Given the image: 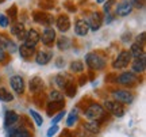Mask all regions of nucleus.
Here are the masks:
<instances>
[{
	"mask_svg": "<svg viewBox=\"0 0 146 137\" xmlns=\"http://www.w3.org/2000/svg\"><path fill=\"white\" fill-rule=\"evenodd\" d=\"M129 52H130L131 57H134V58L139 57V56H142V54H145V52H143V46L139 45V43H137V42H134L133 45H131Z\"/></svg>",
	"mask_w": 146,
	"mask_h": 137,
	"instance_id": "a878e982",
	"label": "nucleus"
},
{
	"mask_svg": "<svg viewBox=\"0 0 146 137\" xmlns=\"http://www.w3.org/2000/svg\"><path fill=\"white\" fill-rule=\"evenodd\" d=\"M18 121H19V116L16 114L15 111H12V110L5 111V114H4V128H8V126H11V125H15V124H18Z\"/></svg>",
	"mask_w": 146,
	"mask_h": 137,
	"instance_id": "412c9836",
	"label": "nucleus"
},
{
	"mask_svg": "<svg viewBox=\"0 0 146 137\" xmlns=\"http://www.w3.org/2000/svg\"><path fill=\"white\" fill-rule=\"evenodd\" d=\"M39 37H41V34L36 31L35 29H30V30L27 31L26 38H25L23 43L27 45V46H30V47H35L36 45H38V42H39Z\"/></svg>",
	"mask_w": 146,
	"mask_h": 137,
	"instance_id": "9d476101",
	"label": "nucleus"
},
{
	"mask_svg": "<svg viewBox=\"0 0 146 137\" xmlns=\"http://www.w3.org/2000/svg\"><path fill=\"white\" fill-rule=\"evenodd\" d=\"M58 130H60V128H58V125H52V126L47 129L46 132V137H54L56 134L58 133Z\"/></svg>",
	"mask_w": 146,
	"mask_h": 137,
	"instance_id": "4c0bfd02",
	"label": "nucleus"
},
{
	"mask_svg": "<svg viewBox=\"0 0 146 137\" xmlns=\"http://www.w3.org/2000/svg\"><path fill=\"white\" fill-rule=\"evenodd\" d=\"M12 100H14V95L8 90H5L4 87H0V102L8 103V102H12Z\"/></svg>",
	"mask_w": 146,
	"mask_h": 137,
	"instance_id": "bb28decb",
	"label": "nucleus"
},
{
	"mask_svg": "<svg viewBox=\"0 0 146 137\" xmlns=\"http://www.w3.org/2000/svg\"><path fill=\"white\" fill-rule=\"evenodd\" d=\"M3 1H4V0H0V3H3Z\"/></svg>",
	"mask_w": 146,
	"mask_h": 137,
	"instance_id": "49530a36",
	"label": "nucleus"
},
{
	"mask_svg": "<svg viewBox=\"0 0 146 137\" xmlns=\"http://www.w3.org/2000/svg\"><path fill=\"white\" fill-rule=\"evenodd\" d=\"M85 63L94 71H102L106 67V60L95 52H89L85 54Z\"/></svg>",
	"mask_w": 146,
	"mask_h": 137,
	"instance_id": "f03ea898",
	"label": "nucleus"
},
{
	"mask_svg": "<svg viewBox=\"0 0 146 137\" xmlns=\"http://www.w3.org/2000/svg\"><path fill=\"white\" fill-rule=\"evenodd\" d=\"M0 47L4 49V50H7V52H10V53L18 52V45H16L11 38L4 35V34H0Z\"/></svg>",
	"mask_w": 146,
	"mask_h": 137,
	"instance_id": "9b49d317",
	"label": "nucleus"
},
{
	"mask_svg": "<svg viewBox=\"0 0 146 137\" xmlns=\"http://www.w3.org/2000/svg\"><path fill=\"white\" fill-rule=\"evenodd\" d=\"M14 137H31V133L27 130L25 126H19V129L16 130V133L14 134Z\"/></svg>",
	"mask_w": 146,
	"mask_h": 137,
	"instance_id": "473e14b6",
	"label": "nucleus"
},
{
	"mask_svg": "<svg viewBox=\"0 0 146 137\" xmlns=\"http://www.w3.org/2000/svg\"><path fill=\"white\" fill-rule=\"evenodd\" d=\"M104 110H108L114 117L122 118L125 116V107L122 103L116 102V100H106L104 102Z\"/></svg>",
	"mask_w": 146,
	"mask_h": 137,
	"instance_id": "39448f33",
	"label": "nucleus"
},
{
	"mask_svg": "<svg viewBox=\"0 0 146 137\" xmlns=\"http://www.w3.org/2000/svg\"><path fill=\"white\" fill-rule=\"evenodd\" d=\"M131 68H133V72H134V74H143L146 69V56L145 54L134 58V60H133V64H131Z\"/></svg>",
	"mask_w": 146,
	"mask_h": 137,
	"instance_id": "4468645a",
	"label": "nucleus"
},
{
	"mask_svg": "<svg viewBox=\"0 0 146 137\" xmlns=\"http://www.w3.org/2000/svg\"><path fill=\"white\" fill-rule=\"evenodd\" d=\"M42 87H43V82H42L41 78L35 76V78H33V79L30 80V91L38 92V91L42 90Z\"/></svg>",
	"mask_w": 146,
	"mask_h": 137,
	"instance_id": "393cba45",
	"label": "nucleus"
},
{
	"mask_svg": "<svg viewBox=\"0 0 146 137\" xmlns=\"http://www.w3.org/2000/svg\"><path fill=\"white\" fill-rule=\"evenodd\" d=\"M11 34L16 37L19 41H25V38H26V34H27V30L25 29V25L23 23H15V25H12L10 29Z\"/></svg>",
	"mask_w": 146,
	"mask_h": 137,
	"instance_id": "f3484780",
	"label": "nucleus"
},
{
	"mask_svg": "<svg viewBox=\"0 0 146 137\" xmlns=\"http://www.w3.org/2000/svg\"><path fill=\"white\" fill-rule=\"evenodd\" d=\"M64 91H65L66 96H69V98H72V96L76 95V86H74V83H73V80H70L68 84H66V87L64 88Z\"/></svg>",
	"mask_w": 146,
	"mask_h": 137,
	"instance_id": "7c9ffc66",
	"label": "nucleus"
},
{
	"mask_svg": "<svg viewBox=\"0 0 146 137\" xmlns=\"http://www.w3.org/2000/svg\"><path fill=\"white\" fill-rule=\"evenodd\" d=\"M8 25H10L8 16L5 15V14H0V27L5 29V27H8Z\"/></svg>",
	"mask_w": 146,
	"mask_h": 137,
	"instance_id": "58836bf2",
	"label": "nucleus"
},
{
	"mask_svg": "<svg viewBox=\"0 0 146 137\" xmlns=\"http://www.w3.org/2000/svg\"><path fill=\"white\" fill-rule=\"evenodd\" d=\"M88 25H89V30L98 31L100 27H102V25H103V15H102V12H99V11L92 12V14L89 15Z\"/></svg>",
	"mask_w": 146,
	"mask_h": 137,
	"instance_id": "1a4fd4ad",
	"label": "nucleus"
},
{
	"mask_svg": "<svg viewBox=\"0 0 146 137\" xmlns=\"http://www.w3.org/2000/svg\"><path fill=\"white\" fill-rule=\"evenodd\" d=\"M56 65H57L58 68H62L64 65H65V61H64V58H61V57L58 58V60H57V63H56Z\"/></svg>",
	"mask_w": 146,
	"mask_h": 137,
	"instance_id": "79ce46f5",
	"label": "nucleus"
},
{
	"mask_svg": "<svg viewBox=\"0 0 146 137\" xmlns=\"http://www.w3.org/2000/svg\"><path fill=\"white\" fill-rule=\"evenodd\" d=\"M72 46V41L68 37H58L57 39V47L60 50H68L69 47Z\"/></svg>",
	"mask_w": 146,
	"mask_h": 137,
	"instance_id": "b1692460",
	"label": "nucleus"
},
{
	"mask_svg": "<svg viewBox=\"0 0 146 137\" xmlns=\"http://www.w3.org/2000/svg\"><path fill=\"white\" fill-rule=\"evenodd\" d=\"M33 18H34V21H35L36 23H39V25H42V26H45V27L52 26L53 22H54L53 15L47 14V12H42V11H35Z\"/></svg>",
	"mask_w": 146,
	"mask_h": 137,
	"instance_id": "0eeeda50",
	"label": "nucleus"
},
{
	"mask_svg": "<svg viewBox=\"0 0 146 137\" xmlns=\"http://www.w3.org/2000/svg\"><path fill=\"white\" fill-rule=\"evenodd\" d=\"M89 31V25H88V21L87 19H77L74 22V33L80 35V37H84L87 35Z\"/></svg>",
	"mask_w": 146,
	"mask_h": 137,
	"instance_id": "ddd939ff",
	"label": "nucleus"
},
{
	"mask_svg": "<svg viewBox=\"0 0 146 137\" xmlns=\"http://www.w3.org/2000/svg\"><path fill=\"white\" fill-rule=\"evenodd\" d=\"M116 82L122 86H127V87H131V86H134L138 82V78L135 76L134 72H123V74H120L118 76V79Z\"/></svg>",
	"mask_w": 146,
	"mask_h": 137,
	"instance_id": "6e6552de",
	"label": "nucleus"
},
{
	"mask_svg": "<svg viewBox=\"0 0 146 137\" xmlns=\"http://www.w3.org/2000/svg\"><path fill=\"white\" fill-rule=\"evenodd\" d=\"M57 39V35H56V30L53 27H45L43 31H42L41 37H39V41H42V43L45 46H52L53 43L56 42Z\"/></svg>",
	"mask_w": 146,
	"mask_h": 137,
	"instance_id": "423d86ee",
	"label": "nucleus"
},
{
	"mask_svg": "<svg viewBox=\"0 0 146 137\" xmlns=\"http://www.w3.org/2000/svg\"><path fill=\"white\" fill-rule=\"evenodd\" d=\"M116 3V0H106L104 3V7H103V12L104 14H108V12H111V8H112V5Z\"/></svg>",
	"mask_w": 146,
	"mask_h": 137,
	"instance_id": "f704fd0d",
	"label": "nucleus"
},
{
	"mask_svg": "<svg viewBox=\"0 0 146 137\" xmlns=\"http://www.w3.org/2000/svg\"><path fill=\"white\" fill-rule=\"evenodd\" d=\"M112 96H114V100L119 102V103H125V105H130L134 100V94L129 90H114L112 91Z\"/></svg>",
	"mask_w": 146,
	"mask_h": 137,
	"instance_id": "20e7f679",
	"label": "nucleus"
},
{
	"mask_svg": "<svg viewBox=\"0 0 146 137\" xmlns=\"http://www.w3.org/2000/svg\"><path fill=\"white\" fill-rule=\"evenodd\" d=\"M78 120V113L76 109H73L70 113H69V116H68V120H66V126L68 128H72L74 126V124L77 122Z\"/></svg>",
	"mask_w": 146,
	"mask_h": 137,
	"instance_id": "cd10ccee",
	"label": "nucleus"
},
{
	"mask_svg": "<svg viewBox=\"0 0 146 137\" xmlns=\"http://www.w3.org/2000/svg\"><path fill=\"white\" fill-rule=\"evenodd\" d=\"M134 10L133 5H131L130 0H125L119 4H116V10H115V14L119 16H127L131 14V11Z\"/></svg>",
	"mask_w": 146,
	"mask_h": 137,
	"instance_id": "2eb2a0df",
	"label": "nucleus"
},
{
	"mask_svg": "<svg viewBox=\"0 0 146 137\" xmlns=\"http://www.w3.org/2000/svg\"><path fill=\"white\" fill-rule=\"evenodd\" d=\"M18 52H19L22 58L29 60V58H31L35 54V47H30L27 45H25V43H22L21 46H18Z\"/></svg>",
	"mask_w": 146,
	"mask_h": 137,
	"instance_id": "aec40b11",
	"label": "nucleus"
},
{
	"mask_svg": "<svg viewBox=\"0 0 146 137\" xmlns=\"http://www.w3.org/2000/svg\"><path fill=\"white\" fill-rule=\"evenodd\" d=\"M76 137H88V134H85V133H77Z\"/></svg>",
	"mask_w": 146,
	"mask_h": 137,
	"instance_id": "c03bdc74",
	"label": "nucleus"
},
{
	"mask_svg": "<svg viewBox=\"0 0 146 137\" xmlns=\"http://www.w3.org/2000/svg\"><path fill=\"white\" fill-rule=\"evenodd\" d=\"M52 58H53L52 50H39L35 54V63L38 65H46V64L50 63Z\"/></svg>",
	"mask_w": 146,
	"mask_h": 137,
	"instance_id": "dca6fc26",
	"label": "nucleus"
},
{
	"mask_svg": "<svg viewBox=\"0 0 146 137\" xmlns=\"http://www.w3.org/2000/svg\"><path fill=\"white\" fill-rule=\"evenodd\" d=\"M7 14L10 15V18H8V19H11V21H15L16 16H18V8H16V5L10 7V8H8V11H7Z\"/></svg>",
	"mask_w": 146,
	"mask_h": 137,
	"instance_id": "e433bc0d",
	"label": "nucleus"
},
{
	"mask_svg": "<svg viewBox=\"0 0 146 137\" xmlns=\"http://www.w3.org/2000/svg\"><path fill=\"white\" fill-rule=\"evenodd\" d=\"M64 117H65V110H60V111H58V114H56V116L52 118V125H57V124L62 120Z\"/></svg>",
	"mask_w": 146,
	"mask_h": 137,
	"instance_id": "c9c22d12",
	"label": "nucleus"
},
{
	"mask_svg": "<svg viewBox=\"0 0 146 137\" xmlns=\"http://www.w3.org/2000/svg\"><path fill=\"white\" fill-rule=\"evenodd\" d=\"M145 31H142L141 34H138V35H137V43H139V45H142V46H143V45H145Z\"/></svg>",
	"mask_w": 146,
	"mask_h": 137,
	"instance_id": "ea45409f",
	"label": "nucleus"
},
{
	"mask_svg": "<svg viewBox=\"0 0 146 137\" xmlns=\"http://www.w3.org/2000/svg\"><path fill=\"white\" fill-rule=\"evenodd\" d=\"M69 69H70L72 72H74V74H81V72L84 71V64L81 63V61L76 60V61L70 63V65H69Z\"/></svg>",
	"mask_w": 146,
	"mask_h": 137,
	"instance_id": "c756f323",
	"label": "nucleus"
},
{
	"mask_svg": "<svg viewBox=\"0 0 146 137\" xmlns=\"http://www.w3.org/2000/svg\"><path fill=\"white\" fill-rule=\"evenodd\" d=\"M5 60V50L0 47V61H4Z\"/></svg>",
	"mask_w": 146,
	"mask_h": 137,
	"instance_id": "37998d69",
	"label": "nucleus"
},
{
	"mask_svg": "<svg viewBox=\"0 0 146 137\" xmlns=\"http://www.w3.org/2000/svg\"><path fill=\"white\" fill-rule=\"evenodd\" d=\"M10 84H11V88L15 91L16 94H23L25 92V80L22 76L19 75H15V76H12L10 79Z\"/></svg>",
	"mask_w": 146,
	"mask_h": 137,
	"instance_id": "f8f14e48",
	"label": "nucleus"
},
{
	"mask_svg": "<svg viewBox=\"0 0 146 137\" xmlns=\"http://www.w3.org/2000/svg\"><path fill=\"white\" fill-rule=\"evenodd\" d=\"M115 15L112 14V12H108V14H106V16L103 18V22H106V23H111V22L114 21Z\"/></svg>",
	"mask_w": 146,
	"mask_h": 137,
	"instance_id": "a19ab883",
	"label": "nucleus"
},
{
	"mask_svg": "<svg viewBox=\"0 0 146 137\" xmlns=\"http://www.w3.org/2000/svg\"><path fill=\"white\" fill-rule=\"evenodd\" d=\"M131 54L129 50H122V52L116 56L114 61H112V68L114 69H125L126 67H129V64L131 63Z\"/></svg>",
	"mask_w": 146,
	"mask_h": 137,
	"instance_id": "7ed1b4c3",
	"label": "nucleus"
},
{
	"mask_svg": "<svg viewBox=\"0 0 146 137\" xmlns=\"http://www.w3.org/2000/svg\"><path fill=\"white\" fill-rule=\"evenodd\" d=\"M56 26H57L58 31L66 33L70 29V19H69V16L65 15V14H61L57 18V21H56Z\"/></svg>",
	"mask_w": 146,
	"mask_h": 137,
	"instance_id": "a211bd4d",
	"label": "nucleus"
},
{
	"mask_svg": "<svg viewBox=\"0 0 146 137\" xmlns=\"http://www.w3.org/2000/svg\"><path fill=\"white\" fill-rule=\"evenodd\" d=\"M49 98H50V100H62L64 99V94L58 90H52L50 91V94H49Z\"/></svg>",
	"mask_w": 146,
	"mask_h": 137,
	"instance_id": "2f4dec72",
	"label": "nucleus"
},
{
	"mask_svg": "<svg viewBox=\"0 0 146 137\" xmlns=\"http://www.w3.org/2000/svg\"><path fill=\"white\" fill-rule=\"evenodd\" d=\"M84 117L88 121H96L100 122L102 120H104L106 117V110L104 107L99 103H91V105L84 110Z\"/></svg>",
	"mask_w": 146,
	"mask_h": 137,
	"instance_id": "f257e3e1",
	"label": "nucleus"
},
{
	"mask_svg": "<svg viewBox=\"0 0 146 137\" xmlns=\"http://www.w3.org/2000/svg\"><path fill=\"white\" fill-rule=\"evenodd\" d=\"M70 78L69 76H66L65 74H58L57 76H56V84H57V87L58 88H61V90H64L65 87H66V84H68L69 82H70Z\"/></svg>",
	"mask_w": 146,
	"mask_h": 137,
	"instance_id": "5701e85b",
	"label": "nucleus"
},
{
	"mask_svg": "<svg viewBox=\"0 0 146 137\" xmlns=\"http://www.w3.org/2000/svg\"><path fill=\"white\" fill-rule=\"evenodd\" d=\"M64 107H65V103H64L62 100H50V102H47L46 111H47L49 116H52V114H54L56 111L62 110Z\"/></svg>",
	"mask_w": 146,
	"mask_h": 137,
	"instance_id": "6ab92c4d",
	"label": "nucleus"
},
{
	"mask_svg": "<svg viewBox=\"0 0 146 137\" xmlns=\"http://www.w3.org/2000/svg\"><path fill=\"white\" fill-rule=\"evenodd\" d=\"M84 130L88 133H92V134H98L100 132V122L96 121H87L83 125Z\"/></svg>",
	"mask_w": 146,
	"mask_h": 137,
	"instance_id": "4be33fe9",
	"label": "nucleus"
},
{
	"mask_svg": "<svg viewBox=\"0 0 146 137\" xmlns=\"http://www.w3.org/2000/svg\"><path fill=\"white\" fill-rule=\"evenodd\" d=\"M133 8H137V10H142L146 4V0H130Z\"/></svg>",
	"mask_w": 146,
	"mask_h": 137,
	"instance_id": "72a5a7b5",
	"label": "nucleus"
},
{
	"mask_svg": "<svg viewBox=\"0 0 146 137\" xmlns=\"http://www.w3.org/2000/svg\"><path fill=\"white\" fill-rule=\"evenodd\" d=\"M104 1H106V0H96V3H98V4H103Z\"/></svg>",
	"mask_w": 146,
	"mask_h": 137,
	"instance_id": "a18cd8bd",
	"label": "nucleus"
},
{
	"mask_svg": "<svg viewBox=\"0 0 146 137\" xmlns=\"http://www.w3.org/2000/svg\"><path fill=\"white\" fill-rule=\"evenodd\" d=\"M29 114L31 116V118L34 120L36 126H42V125H43V118H42V116L38 111H35L34 109H30V110H29Z\"/></svg>",
	"mask_w": 146,
	"mask_h": 137,
	"instance_id": "c85d7f7f",
	"label": "nucleus"
}]
</instances>
